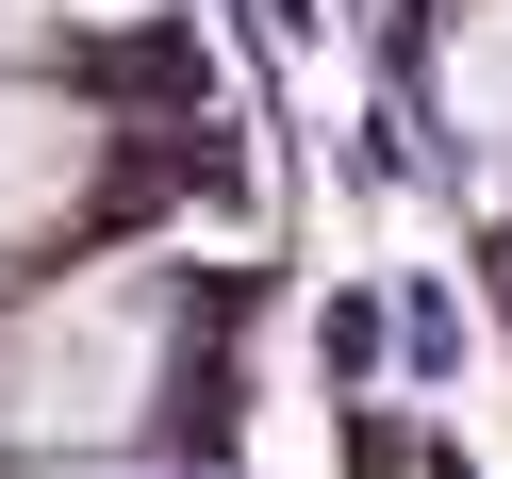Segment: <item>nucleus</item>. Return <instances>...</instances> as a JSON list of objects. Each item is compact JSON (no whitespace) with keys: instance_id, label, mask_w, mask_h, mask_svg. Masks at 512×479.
I'll list each match as a JSON object with an SVG mask.
<instances>
[{"instance_id":"obj_3","label":"nucleus","mask_w":512,"mask_h":479,"mask_svg":"<svg viewBox=\"0 0 512 479\" xmlns=\"http://www.w3.org/2000/svg\"><path fill=\"white\" fill-rule=\"evenodd\" d=\"M446 116L512 166V0H463V34H446Z\"/></svg>"},{"instance_id":"obj_1","label":"nucleus","mask_w":512,"mask_h":479,"mask_svg":"<svg viewBox=\"0 0 512 479\" xmlns=\"http://www.w3.org/2000/svg\"><path fill=\"white\" fill-rule=\"evenodd\" d=\"M149 380H166V281H67V298L34 314V331L0 347V413L34 446H116L149 413Z\"/></svg>"},{"instance_id":"obj_2","label":"nucleus","mask_w":512,"mask_h":479,"mask_svg":"<svg viewBox=\"0 0 512 479\" xmlns=\"http://www.w3.org/2000/svg\"><path fill=\"white\" fill-rule=\"evenodd\" d=\"M100 182V116L50 100V83H0V248L67 232V199Z\"/></svg>"},{"instance_id":"obj_4","label":"nucleus","mask_w":512,"mask_h":479,"mask_svg":"<svg viewBox=\"0 0 512 479\" xmlns=\"http://www.w3.org/2000/svg\"><path fill=\"white\" fill-rule=\"evenodd\" d=\"M50 479H67V463H50Z\"/></svg>"}]
</instances>
